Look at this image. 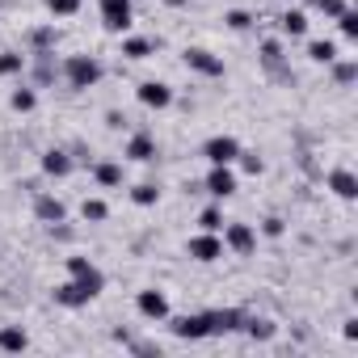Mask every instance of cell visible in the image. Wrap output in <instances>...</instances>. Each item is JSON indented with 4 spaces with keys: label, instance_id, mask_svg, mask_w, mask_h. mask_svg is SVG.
I'll return each mask as SVG.
<instances>
[{
    "label": "cell",
    "instance_id": "cell-1",
    "mask_svg": "<svg viewBox=\"0 0 358 358\" xmlns=\"http://www.w3.org/2000/svg\"><path fill=\"white\" fill-rule=\"evenodd\" d=\"M64 72H68V85H72V89H93V85L101 80V64H97L93 55H72Z\"/></svg>",
    "mask_w": 358,
    "mask_h": 358
},
{
    "label": "cell",
    "instance_id": "cell-2",
    "mask_svg": "<svg viewBox=\"0 0 358 358\" xmlns=\"http://www.w3.org/2000/svg\"><path fill=\"white\" fill-rule=\"evenodd\" d=\"M68 274H72V282H80L93 299L101 295V287H106V278H101V270L89 262V257H68Z\"/></svg>",
    "mask_w": 358,
    "mask_h": 358
},
{
    "label": "cell",
    "instance_id": "cell-3",
    "mask_svg": "<svg viewBox=\"0 0 358 358\" xmlns=\"http://www.w3.org/2000/svg\"><path fill=\"white\" fill-rule=\"evenodd\" d=\"M101 22L114 34L131 30V0H101Z\"/></svg>",
    "mask_w": 358,
    "mask_h": 358
},
{
    "label": "cell",
    "instance_id": "cell-4",
    "mask_svg": "<svg viewBox=\"0 0 358 358\" xmlns=\"http://www.w3.org/2000/svg\"><path fill=\"white\" fill-rule=\"evenodd\" d=\"M203 156H207L211 164H232V160L241 156V143H236L232 135H211L207 148H203Z\"/></svg>",
    "mask_w": 358,
    "mask_h": 358
},
{
    "label": "cell",
    "instance_id": "cell-5",
    "mask_svg": "<svg viewBox=\"0 0 358 358\" xmlns=\"http://www.w3.org/2000/svg\"><path fill=\"white\" fill-rule=\"evenodd\" d=\"M207 194H215V199H232L236 194V173L228 164H215L207 173Z\"/></svg>",
    "mask_w": 358,
    "mask_h": 358
},
{
    "label": "cell",
    "instance_id": "cell-6",
    "mask_svg": "<svg viewBox=\"0 0 358 358\" xmlns=\"http://www.w3.org/2000/svg\"><path fill=\"white\" fill-rule=\"evenodd\" d=\"M139 101H143L148 110H169V106H173V89H169L164 80H143V85H139Z\"/></svg>",
    "mask_w": 358,
    "mask_h": 358
},
{
    "label": "cell",
    "instance_id": "cell-7",
    "mask_svg": "<svg viewBox=\"0 0 358 358\" xmlns=\"http://www.w3.org/2000/svg\"><path fill=\"white\" fill-rule=\"evenodd\" d=\"M186 68H194L199 76H224V59H215V55L203 51V47H190V51H186Z\"/></svg>",
    "mask_w": 358,
    "mask_h": 358
},
{
    "label": "cell",
    "instance_id": "cell-8",
    "mask_svg": "<svg viewBox=\"0 0 358 358\" xmlns=\"http://www.w3.org/2000/svg\"><path fill=\"white\" fill-rule=\"evenodd\" d=\"M190 257H194V262H220V257H224V241H220L215 232H203V236L190 241Z\"/></svg>",
    "mask_w": 358,
    "mask_h": 358
},
{
    "label": "cell",
    "instance_id": "cell-9",
    "mask_svg": "<svg viewBox=\"0 0 358 358\" xmlns=\"http://www.w3.org/2000/svg\"><path fill=\"white\" fill-rule=\"evenodd\" d=\"M177 337H186V341H199V337H211V324H207V312L203 316H177L169 324Z\"/></svg>",
    "mask_w": 358,
    "mask_h": 358
},
{
    "label": "cell",
    "instance_id": "cell-10",
    "mask_svg": "<svg viewBox=\"0 0 358 358\" xmlns=\"http://www.w3.org/2000/svg\"><path fill=\"white\" fill-rule=\"evenodd\" d=\"M224 245H228V249H236V253H253L257 232H253L249 224H228V228H224Z\"/></svg>",
    "mask_w": 358,
    "mask_h": 358
},
{
    "label": "cell",
    "instance_id": "cell-11",
    "mask_svg": "<svg viewBox=\"0 0 358 358\" xmlns=\"http://www.w3.org/2000/svg\"><path fill=\"white\" fill-rule=\"evenodd\" d=\"M135 303H139V312H143L148 320H164V316H169V299H164L160 291H139Z\"/></svg>",
    "mask_w": 358,
    "mask_h": 358
},
{
    "label": "cell",
    "instance_id": "cell-12",
    "mask_svg": "<svg viewBox=\"0 0 358 358\" xmlns=\"http://www.w3.org/2000/svg\"><path fill=\"white\" fill-rule=\"evenodd\" d=\"M43 173H47V177H68V173H72V156L59 152V148H51V152L43 156Z\"/></svg>",
    "mask_w": 358,
    "mask_h": 358
},
{
    "label": "cell",
    "instance_id": "cell-13",
    "mask_svg": "<svg viewBox=\"0 0 358 358\" xmlns=\"http://www.w3.org/2000/svg\"><path fill=\"white\" fill-rule=\"evenodd\" d=\"M93 295L80 287V282H64L59 291H55V303H64V308H80V303H89Z\"/></svg>",
    "mask_w": 358,
    "mask_h": 358
},
{
    "label": "cell",
    "instance_id": "cell-14",
    "mask_svg": "<svg viewBox=\"0 0 358 358\" xmlns=\"http://www.w3.org/2000/svg\"><path fill=\"white\" fill-rule=\"evenodd\" d=\"M241 312L236 308H228V312H207V324H211V333H232V329H241Z\"/></svg>",
    "mask_w": 358,
    "mask_h": 358
},
{
    "label": "cell",
    "instance_id": "cell-15",
    "mask_svg": "<svg viewBox=\"0 0 358 358\" xmlns=\"http://www.w3.org/2000/svg\"><path fill=\"white\" fill-rule=\"evenodd\" d=\"M127 156H131V160H139V164H143V160H152V156H156V139H152V135H131Z\"/></svg>",
    "mask_w": 358,
    "mask_h": 358
},
{
    "label": "cell",
    "instance_id": "cell-16",
    "mask_svg": "<svg viewBox=\"0 0 358 358\" xmlns=\"http://www.w3.org/2000/svg\"><path fill=\"white\" fill-rule=\"evenodd\" d=\"M329 186H333V194H337V199H354V194H358L354 173H345V169H337V173L329 177Z\"/></svg>",
    "mask_w": 358,
    "mask_h": 358
},
{
    "label": "cell",
    "instance_id": "cell-17",
    "mask_svg": "<svg viewBox=\"0 0 358 358\" xmlns=\"http://www.w3.org/2000/svg\"><path fill=\"white\" fill-rule=\"evenodd\" d=\"M278 26H282V34L299 38V34H308V13H303V9H291V13L278 17Z\"/></svg>",
    "mask_w": 358,
    "mask_h": 358
},
{
    "label": "cell",
    "instance_id": "cell-18",
    "mask_svg": "<svg viewBox=\"0 0 358 358\" xmlns=\"http://www.w3.org/2000/svg\"><path fill=\"white\" fill-rule=\"evenodd\" d=\"M308 59H316V64H333V59H337V43H329V38H316V43L308 47Z\"/></svg>",
    "mask_w": 358,
    "mask_h": 358
},
{
    "label": "cell",
    "instance_id": "cell-19",
    "mask_svg": "<svg viewBox=\"0 0 358 358\" xmlns=\"http://www.w3.org/2000/svg\"><path fill=\"white\" fill-rule=\"evenodd\" d=\"M38 220L64 224V203H59V199H38Z\"/></svg>",
    "mask_w": 358,
    "mask_h": 358
},
{
    "label": "cell",
    "instance_id": "cell-20",
    "mask_svg": "<svg viewBox=\"0 0 358 358\" xmlns=\"http://www.w3.org/2000/svg\"><path fill=\"white\" fill-rule=\"evenodd\" d=\"M30 341H26V333L22 329H0V350H9V354H17V350H26Z\"/></svg>",
    "mask_w": 358,
    "mask_h": 358
},
{
    "label": "cell",
    "instance_id": "cell-21",
    "mask_svg": "<svg viewBox=\"0 0 358 358\" xmlns=\"http://www.w3.org/2000/svg\"><path fill=\"white\" fill-rule=\"evenodd\" d=\"M80 215H85L89 224H101V220L110 215V207H106L101 199H85V203H80Z\"/></svg>",
    "mask_w": 358,
    "mask_h": 358
},
{
    "label": "cell",
    "instance_id": "cell-22",
    "mask_svg": "<svg viewBox=\"0 0 358 358\" xmlns=\"http://www.w3.org/2000/svg\"><path fill=\"white\" fill-rule=\"evenodd\" d=\"M93 173H97L101 186H122V164H97Z\"/></svg>",
    "mask_w": 358,
    "mask_h": 358
},
{
    "label": "cell",
    "instance_id": "cell-23",
    "mask_svg": "<svg viewBox=\"0 0 358 358\" xmlns=\"http://www.w3.org/2000/svg\"><path fill=\"white\" fill-rule=\"evenodd\" d=\"M156 199H160V190H156L152 182H143V186L131 190V203H139V207H156Z\"/></svg>",
    "mask_w": 358,
    "mask_h": 358
},
{
    "label": "cell",
    "instance_id": "cell-24",
    "mask_svg": "<svg viewBox=\"0 0 358 358\" xmlns=\"http://www.w3.org/2000/svg\"><path fill=\"white\" fill-rule=\"evenodd\" d=\"M26 68V55H17V51H5L0 55V76H17Z\"/></svg>",
    "mask_w": 358,
    "mask_h": 358
},
{
    "label": "cell",
    "instance_id": "cell-25",
    "mask_svg": "<svg viewBox=\"0 0 358 358\" xmlns=\"http://www.w3.org/2000/svg\"><path fill=\"white\" fill-rule=\"evenodd\" d=\"M148 51H152L148 38H127V43H122V55H127V59H148Z\"/></svg>",
    "mask_w": 358,
    "mask_h": 358
},
{
    "label": "cell",
    "instance_id": "cell-26",
    "mask_svg": "<svg viewBox=\"0 0 358 358\" xmlns=\"http://www.w3.org/2000/svg\"><path fill=\"white\" fill-rule=\"evenodd\" d=\"M34 89H13V110H22V114H30L34 110Z\"/></svg>",
    "mask_w": 358,
    "mask_h": 358
},
{
    "label": "cell",
    "instance_id": "cell-27",
    "mask_svg": "<svg viewBox=\"0 0 358 358\" xmlns=\"http://www.w3.org/2000/svg\"><path fill=\"white\" fill-rule=\"evenodd\" d=\"M47 9H51L55 17H72V13L80 9V0H47Z\"/></svg>",
    "mask_w": 358,
    "mask_h": 358
},
{
    "label": "cell",
    "instance_id": "cell-28",
    "mask_svg": "<svg viewBox=\"0 0 358 358\" xmlns=\"http://www.w3.org/2000/svg\"><path fill=\"white\" fill-rule=\"evenodd\" d=\"M199 224H203V232H220V228H224V215H220L215 207H207V211L199 215Z\"/></svg>",
    "mask_w": 358,
    "mask_h": 358
},
{
    "label": "cell",
    "instance_id": "cell-29",
    "mask_svg": "<svg viewBox=\"0 0 358 358\" xmlns=\"http://www.w3.org/2000/svg\"><path fill=\"white\" fill-rule=\"evenodd\" d=\"M224 22H228L232 30H249V22H253V17H249L245 9H232V13H224Z\"/></svg>",
    "mask_w": 358,
    "mask_h": 358
},
{
    "label": "cell",
    "instance_id": "cell-30",
    "mask_svg": "<svg viewBox=\"0 0 358 358\" xmlns=\"http://www.w3.org/2000/svg\"><path fill=\"white\" fill-rule=\"evenodd\" d=\"M316 9L329 13V17H341L345 13V0H316Z\"/></svg>",
    "mask_w": 358,
    "mask_h": 358
},
{
    "label": "cell",
    "instance_id": "cell-31",
    "mask_svg": "<svg viewBox=\"0 0 358 358\" xmlns=\"http://www.w3.org/2000/svg\"><path fill=\"white\" fill-rule=\"evenodd\" d=\"M337 22H341V34H345V38H358V17H354L350 9H345V13H341Z\"/></svg>",
    "mask_w": 358,
    "mask_h": 358
},
{
    "label": "cell",
    "instance_id": "cell-32",
    "mask_svg": "<svg viewBox=\"0 0 358 358\" xmlns=\"http://www.w3.org/2000/svg\"><path fill=\"white\" fill-rule=\"evenodd\" d=\"M249 333H253V337H270L274 329H270V320H249Z\"/></svg>",
    "mask_w": 358,
    "mask_h": 358
},
{
    "label": "cell",
    "instance_id": "cell-33",
    "mask_svg": "<svg viewBox=\"0 0 358 358\" xmlns=\"http://www.w3.org/2000/svg\"><path fill=\"white\" fill-rule=\"evenodd\" d=\"M262 55H266V64H278V55H282V51H278V43H266V47H262Z\"/></svg>",
    "mask_w": 358,
    "mask_h": 358
},
{
    "label": "cell",
    "instance_id": "cell-34",
    "mask_svg": "<svg viewBox=\"0 0 358 358\" xmlns=\"http://www.w3.org/2000/svg\"><path fill=\"white\" fill-rule=\"evenodd\" d=\"M354 72H358L354 64H341V68H337V80H341V85H350V80H354Z\"/></svg>",
    "mask_w": 358,
    "mask_h": 358
},
{
    "label": "cell",
    "instance_id": "cell-35",
    "mask_svg": "<svg viewBox=\"0 0 358 358\" xmlns=\"http://www.w3.org/2000/svg\"><path fill=\"white\" fill-rule=\"evenodd\" d=\"M266 236H282V220H266Z\"/></svg>",
    "mask_w": 358,
    "mask_h": 358
}]
</instances>
